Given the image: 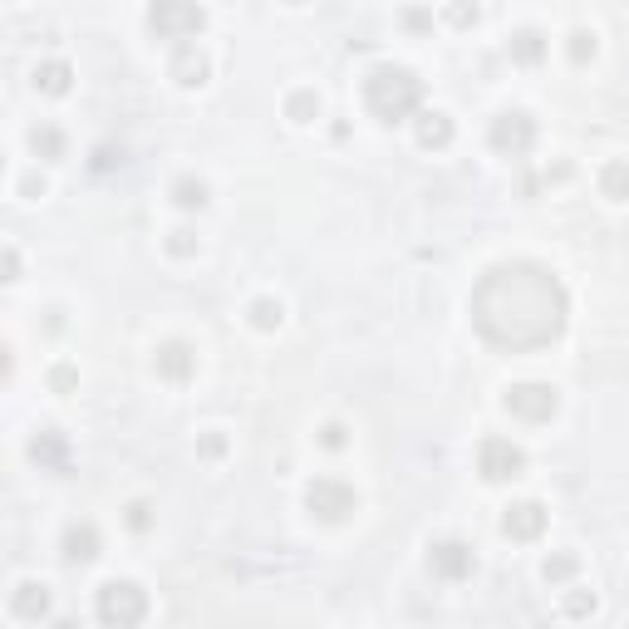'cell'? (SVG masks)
I'll use <instances>...</instances> for the list:
<instances>
[{"label": "cell", "mask_w": 629, "mask_h": 629, "mask_svg": "<svg viewBox=\"0 0 629 629\" xmlns=\"http://www.w3.org/2000/svg\"><path fill=\"white\" fill-rule=\"evenodd\" d=\"M571 320L566 286L536 261H502L472 286V330L492 349L531 354L561 340Z\"/></svg>", "instance_id": "obj_1"}, {"label": "cell", "mask_w": 629, "mask_h": 629, "mask_svg": "<svg viewBox=\"0 0 629 629\" xmlns=\"http://www.w3.org/2000/svg\"><path fill=\"white\" fill-rule=\"evenodd\" d=\"M423 104V79L408 64H374L364 74V109L379 123H403Z\"/></svg>", "instance_id": "obj_2"}, {"label": "cell", "mask_w": 629, "mask_h": 629, "mask_svg": "<svg viewBox=\"0 0 629 629\" xmlns=\"http://www.w3.org/2000/svg\"><path fill=\"white\" fill-rule=\"evenodd\" d=\"M94 615L104 629H138L148 620V590L138 580H104L94 595Z\"/></svg>", "instance_id": "obj_3"}, {"label": "cell", "mask_w": 629, "mask_h": 629, "mask_svg": "<svg viewBox=\"0 0 629 629\" xmlns=\"http://www.w3.org/2000/svg\"><path fill=\"white\" fill-rule=\"evenodd\" d=\"M487 143H492V153H502V158H526V153L536 148V118L526 114V109L497 114L492 128H487Z\"/></svg>", "instance_id": "obj_4"}, {"label": "cell", "mask_w": 629, "mask_h": 629, "mask_svg": "<svg viewBox=\"0 0 629 629\" xmlns=\"http://www.w3.org/2000/svg\"><path fill=\"white\" fill-rule=\"evenodd\" d=\"M148 25H153L158 40L187 45V40L207 25V10H202V5H182V0H158V5L148 10Z\"/></svg>", "instance_id": "obj_5"}, {"label": "cell", "mask_w": 629, "mask_h": 629, "mask_svg": "<svg viewBox=\"0 0 629 629\" xmlns=\"http://www.w3.org/2000/svg\"><path fill=\"white\" fill-rule=\"evenodd\" d=\"M305 507L315 521H344V516L359 507V497H354V487L344 482V477H315L310 487H305Z\"/></svg>", "instance_id": "obj_6"}, {"label": "cell", "mask_w": 629, "mask_h": 629, "mask_svg": "<svg viewBox=\"0 0 629 629\" xmlns=\"http://www.w3.org/2000/svg\"><path fill=\"white\" fill-rule=\"evenodd\" d=\"M477 472H482L487 482H516V477L526 472V453L516 448L512 438H482V448H477Z\"/></svg>", "instance_id": "obj_7"}, {"label": "cell", "mask_w": 629, "mask_h": 629, "mask_svg": "<svg viewBox=\"0 0 629 629\" xmlns=\"http://www.w3.org/2000/svg\"><path fill=\"white\" fill-rule=\"evenodd\" d=\"M502 403H507V413L526 418V423H551L556 408H561V394L551 384H512Z\"/></svg>", "instance_id": "obj_8"}, {"label": "cell", "mask_w": 629, "mask_h": 629, "mask_svg": "<svg viewBox=\"0 0 629 629\" xmlns=\"http://www.w3.org/2000/svg\"><path fill=\"white\" fill-rule=\"evenodd\" d=\"M428 571L438 575V580H467V575L477 571V556H472L467 541L448 536V541H433V546H428Z\"/></svg>", "instance_id": "obj_9"}, {"label": "cell", "mask_w": 629, "mask_h": 629, "mask_svg": "<svg viewBox=\"0 0 629 629\" xmlns=\"http://www.w3.org/2000/svg\"><path fill=\"white\" fill-rule=\"evenodd\" d=\"M59 551H64L69 566H89V561H99V551H104L99 526H94V521H69L64 536H59Z\"/></svg>", "instance_id": "obj_10"}, {"label": "cell", "mask_w": 629, "mask_h": 629, "mask_svg": "<svg viewBox=\"0 0 629 629\" xmlns=\"http://www.w3.org/2000/svg\"><path fill=\"white\" fill-rule=\"evenodd\" d=\"M153 369H158V379H168V384H187V379L197 374V349H192V344H182V340L158 344Z\"/></svg>", "instance_id": "obj_11"}, {"label": "cell", "mask_w": 629, "mask_h": 629, "mask_svg": "<svg viewBox=\"0 0 629 629\" xmlns=\"http://www.w3.org/2000/svg\"><path fill=\"white\" fill-rule=\"evenodd\" d=\"M168 74L182 84V89H202V84L212 79V59L202 55L197 45H177V50H172Z\"/></svg>", "instance_id": "obj_12"}, {"label": "cell", "mask_w": 629, "mask_h": 629, "mask_svg": "<svg viewBox=\"0 0 629 629\" xmlns=\"http://www.w3.org/2000/svg\"><path fill=\"white\" fill-rule=\"evenodd\" d=\"M502 531H507L512 541H536V536L546 531V507H541V502H512V507L502 512Z\"/></svg>", "instance_id": "obj_13"}, {"label": "cell", "mask_w": 629, "mask_h": 629, "mask_svg": "<svg viewBox=\"0 0 629 629\" xmlns=\"http://www.w3.org/2000/svg\"><path fill=\"white\" fill-rule=\"evenodd\" d=\"M30 458L40 462L45 472H69V438L59 428H45L30 438Z\"/></svg>", "instance_id": "obj_14"}, {"label": "cell", "mask_w": 629, "mask_h": 629, "mask_svg": "<svg viewBox=\"0 0 629 629\" xmlns=\"http://www.w3.org/2000/svg\"><path fill=\"white\" fill-rule=\"evenodd\" d=\"M10 610H15L20 620H45V615H50V590H45L40 580H25V585H15Z\"/></svg>", "instance_id": "obj_15"}, {"label": "cell", "mask_w": 629, "mask_h": 629, "mask_svg": "<svg viewBox=\"0 0 629 629\" xmlns=\"http://www.w3.org/2000/svg\"><path fill=\"white\" fill-rule=\"evenodd\" d=\"M413 138H418V148H448L453 143V118L428 109V114L413 118Z\"/></svg>", "instance_id": "obj_16"}, {"label": "cell", "mask_w": 629, "mask_h": 629, "mask_svg": "<svg viewBox=\"0 0 629 629\" xmlns=\"http://www.w3.org/2000/svg\"><path fill=\"white\" fill-rule=\"evenodd\" d=\"M69 84H74V69H69L64 59H45V64H35V89H40L45 99H64Z\"/></svg>", "instance_id": "obj_17"}, {"label": "cell", "mask_w": 629, "mask_h": 629, "mask_svg": "<svg viewBox=\"0 0 629 629\" xmlns=\"http://www.w3.org/2000/svg\"><path fill=\"white\" fill-rule=\"evenodd\" d=\"M172 202H177L182 212H202V207L212 202V187H207L202 177H192V172H187V177H177V182H172Z\"/></svg>", "instance_id": "obj_18"}, {"label": "cell", "mask_w": 629, "mask_h": 629, "mask_svg": "<svg viewBox=\"0 0 629 629\" xmlns=\"http://www.w3.org/2000/svg\"><path fill=\"white\" fill-rule=\"evenodd\" d=\"M507 50H512L516 64H541V59H546V35H541V30H531V25H521Z\"/></svg>", "instance_id": "obj_19"}, {"label": "cell", "mask_w": 629, "mask_h": 629, "mask_svg": "<svg viewBox=\"0 0 629 629\" xmlns=\"http://www.w3.org/2000/svg\"><path fill=\"white\" fill-rule=\"evenodd\" d=\"M30 148H35V158L59 163L64 158V133H59L55 123H40V128H30Z\"/></svg>", "instance_id": "obj_20"}, {"label": "cell", "mask_w": 629, "mask_h": 629, "mask_svg": "<svg viewBox=\"0 0 629 629\" xmlns=\"http://www.w3.org/2000/svg\"><path fill=\"white\" fill-rule=\"evenodd\" d=\"M600 192L610 197V202H629V163H605L600 168Z\"/></svg>", "instance_id": "obj_21"}, {"label": "cell", "mask_w": 629, "mask_h": 629, "mask_svg": "<svg viewBox=\"0 0 629 629\" xmlns=\"http://www.w3.org/2000/svg\"><path fill=\"white\" fill-rule=\"evenodd\" d=\"M251 325L256 330H281V320H286V310H281V300H271V295H261V300H251Z\"/></svg>", "instance_id": "obj_22"}, {"label": "cell", "mask_w": 629, "mask_h": 629, "mask_svg": "<svg viewBox=\"0 0 629 629\" xmlns=\"http://www.w3.org/2000/svg\"><path fill=\"white\" fill-rule=\"evenodd\" d=\"M286 114L295 118V123H315V118H320V94H315V89H295L286 99Z\"/></svg>", "instance_id": "obj_23"}, {"label": "cell", "mask_w": 629, "mask_h": 629, "mask_svg": "<svg viewBox=\"0 0 629 629\" xmlns=\"http://www.w3.org/2000/svg\"><path fill=\"white\" fill-rule=\"evenodd\" d=\"M580 571V561H575L571 551H556V556H551V561H546V580H551V585H566V580H571V575Z\"/></svg>", "instance_id": "obj_24"}, {"label": "cell", "mask_w": 629, "mask_h": 629, "mask_svg": "<svg viewBox=\"0 0 629 629\" xmlns=\"http://www.w3.org/2000/svg\"><path fill=\"white\" fill-rule=\"evenodd\" d=\"M123 163H128V153L114 148V143H99V148L89 153V168L94 172H114V168H123Z\"/></svg>", "instance_id": "obj_25"}, {"label": "cell", "mask_w": 629, "mask_h": 629, "mask_svg": "<svg viewBox=\"0 0 629 629\" xmlns=\"http://www.w3.org/2000/svg\"><path fill=\"white\" fill-rule=\"evenodd\" d=\"M168 256H177V261L197 256V231H192V227H172L168 231Z\"/></svg>", "instance_id": "obj_26"}, {"label": "cell", "mask_w": 629, "mask_h": 629, "mask_svg": "<svg viewBox=\"0 0 629 629\" xmlns=\"http://www.w3.org/2000/svg\"><path fill=\"white\" fill-rule=\"evenodd\" d=\"M566 55H571V64H590V59H595V35H590V30H571Z\"/></svg>", "instance_id": "obj_27"}, {"label": "cell", "mask_w": 629, "mask_h": 629, "mask_svg": "<svg viewBox=\"0 0 629 629\" xmlns=\"http://www.w3.org/2000/svg\"><path fill=\"white\" fill-rule=\"evenodd\" d=\"M566 615H571V620L595 615V595H590V590H566Z\"/></svg>", "instance_id": "obj_28"}, {"label": "cell", "mask_w": 629, "mask_h": 629, "mask_svg": "<svg viewBox=\"0 0 629 629\" xmlns=\"http://www.w3.org/2000/svg\"><path fill=\"white\" fill-rule=\"evenodd\" d=\"M74 384H79L74 364H55V369H50V389H55V394H74Z\"/></svg>", "instance_id": "obj_29"}, {"label": "cell", "mask_w": 629, "mask_h": 629, "mask_svg": "<svg viewBox=\"0 0 629 629\" xmlns=\"http://www.w3.org/2000/svg\"><path fill=\"white\" fill-rule=\"evenodd\" d=\"M123 521H128V531H148V526H153V507H148V502H128Z\"/></svg>", "instance_id": "obj_30"}, {"label": "cell", "mask_w": 629, "mask_h": 629, "mask_svg": "<svg viewBox=\"0 0 629 629\" xmlns=\"http://www.w3.org/2000/svg\"><path fill=\"white\" fill-rule=\"evenodd\" d=\"M344 443H349V428H344V423H325V428H320V448L340 453Z\"/></svg>", "instance_id": "obj_31"}, {"label": "cell", "mask_w": 629, "mask_h": 629, "mask_svg": "<svg viewBox=\"0 0 629 629\" xmlns=\"http://www.w3.org/2000/svg\"><path fill=\"white\" fill-rule=\"evenodd\" d=\"M197 453H202V458H207V462H217V458H222V453H227V438H222V433H207V438L197 443Z\"/></svg>", "instance_id": "obj_32"}, {"label": "cell", "mask_w": 629, "mask_h": 629, "mask_svg": "<svg viewBox=\"0 0 629 629\" xmlns=\"http://www.w3.org/2000/svg\"><path fill=\"white\" fill-rule=\"evenodd\" d=\"M448 20H453V25H477L482 10H477V5H448Z\"/></svg>", "instance_id": "obj_33"}, {"label": "cell", "mask_w": 629, "mask_h": 629, "mask_svg": "<svg viewBox=\"0 0 629 629\" xmlns=\"http://www.w3.org/2000/svg\"><path fill=\"white\" fill-rule=\"evenodd\" d=\"M403 25H408V30H428L433 15H428V10H403Z\"/></svg>", "instance_id": "obj_34"}, {"label": "cell", "mask_w": 629, "mask_h": 629, "mask_svg": "<svg viewBox=\"0 0 629 629\" xmlns=\"http://www.w3.org/2000/svg\"><path fill=\"white\" fill-rule=\"evenodd\" d=\"M20 276V256L15 251H5V281H15Z\"/></svg>", "instance_id": "obj_35"}, {"label": "cell", "mask_w": 629, "mask_h": 629, "mask_svg": "<svg viewBox=\"0 0 629 629\" xmlns=\"http://www.w3.org/2000/svg\"><path fill=\"white\" fill-rule=\"evenodd\" d=\"M55 629H79V620H59Z\"/></svg>", "instance_id": "obj_36"}]
</instances>
